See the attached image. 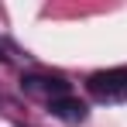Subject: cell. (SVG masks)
<instances>
[{
	"instance_id": "cell-3",
	"label": "cell",
	"mask_w": 127,
	"mask_h": 127,
	"mask_svg": "<svg viewBox=\"0 0 127 127\" xmlns=\"http://www.w3.org/2000/svg\"><path fill=\"white\" fill-rule=\"evenodd\" d=\"M48 113L59 117V120H65V124H83L86 120V103L76 100V96H62V100L48 103Z\"/></svg>"
},
{
	"instance_id": "cell-1",
	"label": "cell",
	"mask_w": 127,
	"mask_h": 127,
	"mask_svg": "<svg viewBox=\"0 0 127 127\" xmlns=\"http://www.w3.org/2000/svg\"><path fill=\"white\" fill-rule=\"evenodd\" d=\"M86 86H89V93H93L100 103H120V100H127V69L93 72Z\"/></svg>"
},
{
	"instance_id": "cell-2",
	"label": "cell",
	"mask_w": 127,
	"mask_h": 127,
	"mask_svg": "<svg viewBox=\"0 0 127 127\" xmlns=\"http://www.w3.org/2000/svg\"><path fill=\"white\" fill-rule=\"evenodd\" d=\"M21 89L31 100H41L45 106L55 103V100H62V96H69V83H65L62 76H41V72H28L21 79Z\"/></svg>"
}]
</instances>
